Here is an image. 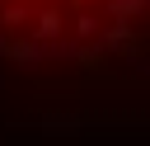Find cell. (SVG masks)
<instances>
[{"instance_id":"obj_1","label":"cell","mask_w":150,"mask_h":146,"mask_svg":"<svg viewBox=\"0 0 150 146\" xmlns=\"http://www.w3.org/2000/svg\"><path fill=\"white\" fill-rule=\"evenodd\" d=\"M150 19V0H0V38L23 52H89Z\"/></svg>"}]
</instances>
